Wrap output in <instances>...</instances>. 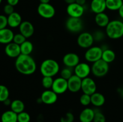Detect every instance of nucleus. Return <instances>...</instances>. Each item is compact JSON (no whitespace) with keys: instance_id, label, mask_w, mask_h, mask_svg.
Returning <instances> with one entry per match:
<instances>
[{"instance_id":"1","label":"nucleus","mask_w":123,"mask_h":122,"mask_svg":"<svg viewBox=\"0 0 123 122\" xmlns=\"http://www.w3.org/2000/svg\"><path fill=\"white\" fill-rule=\"evenodd\" d=\"M15 67L19 73L25 75L34 74L37 69V65L33 57L30 55L22 54L16 58Z\"/></svg>"},{"instance_id":"2","label":"nucleus","mask_w":123,"mask_h":122,"mask_svg":"<svg viewBox=\"0 0 123 122\" xmlns=\"http://www.w3.org/2000/svg\"><path fill=\"white\" fill-rule=\"evenodd\" d=\"M106 35L112 39H120L123 37V22L113 20L109 22L106 27Z\"/></svg>"},{"instance_id":"3","label":"nucleus","mask_w":123,"mask_h":122,"mask_svg":"<svg viewBox=\"0 0 123 122\" xmlns=\"http://www.w3.org/2000/svg\"><path fill=\"white\" fill-rule=\"evenodd\" d=\"M60 65L57 61L52 59H48L42 62L40 67V71L43 76H55L60 71Z\"/></svg>"},{"instance_id":"4","label":"nucleus","mask_w":123,"mask_h":122,"mask_svg":"<svg viewBox=\"0 0 123 122\" xmlns=\"http://www.w3.org/2000/svg\"><path fill=\"white\" fill-rule=\"evenodd\" d=\"M109 70V63L102 59L92 63L91 66V72L96 77H105Z\"/></svg>"},{"instance_id":"5","label":"nucleus","mask_w":123,"mask_h":122,"mask_svg":"<svg viewBox=\"0 0 123 122\" xmlns=\"http://www.w3.org/2000/svg\"><path fill=\"white\" fill-rule=\"evenodd\" d=\"M103 49L101 47L92 46L85 51V58L87 62L94 63L102 59Z\"/></svg>"},{"instance_id":"6","label":"nucleus","mask_w":123,"mask_h":122,"mask_svg":"<svg viewBox=\"0 0 123 122\" xmlns=\"http://www.w3.org/2000/svg\"><path fill=\"white\" fill-rule=\"evenodd\" d=\"M66 28L72 33H79L83 29V22L80 18L69 17L66 22Z\"/></svg>"},{"instance_id":"7","label":"nucleus","mask_w":123,"mask_h":122,"mask_svg":"<svg viewBox=\"0 0 123 122\" xmlns=\"http://www.w3.org/2000/svg\"><path fill=\"white\" fill-rule=\"evenodd\" d=\"M94 39L92 33L88 32H84L80 33L77 38V43L80 47L86 49L92 46Z\"/></svg>"},{"instance_id":"8","label":"nucleus","mask_w":123,"mask_h":122,"mask_svg":"<svg viewBox=\"0 0 123 122\" xmlns=\"http://www.w3.org/2000/svg\"><path fill=\"white\" fill-rule=\"evenodd\" d=\"M37 13L42 17L49 19L55 16V9L50 4L40 3L37 7Z\"/></svg>"},{"instance_id":"9","label":"nucleus","mask_w":123,"mask_h":122,"mask_svg":"<svg viewBox=\"0 0 123 122\" xmlns=\"http://www.w3.org/2000/svg\"><path fill=\"white\" fill-rule=\"evenodd\" d=\"M81 90L83 93L91 95L97 90V85L94 80L91 78L88 77L82 79Z\"/></svg>"},{"instance_id":"10","label":"nucleus","mask_w":123,"mask_h":122,"mask_svg":"<svg viewBox=\"0 0 123 122\" xmlns=\"http://www.w3.org/2000/svg\"><path fill=\"white\" fill-rule=\"evenodd\" d=\"M51 89L57 94H63L68 90L67 80L61 77L56 78L54 80Z\"/></svg>"},{"instance_id":"11","label":"nucleus","mask_w":123,"mask_h":122,"mask_svg":"<svg viewBox=\"0 0 123 122\" xmlns=\"http://www.w3.org/2000/svg\"><path fill=\"white\" fill-rule=\"evenodd\" d=\"M73 71L76 75L84 79L89 77L91 72V67L86 62H79L74 68Z\"/></svg>"},{"instance_id":"12","label":"nucleus","mask_w":123,"mask_h":122,"mask_svg":"<svg viewBox=\"0 0 123 122\" xmlns=\"http://www.w3.org/2000/svg\"><path fill=\"white\" fill-rule=\"evenodd\" d=\"M67 13L69 17L80 18L84 13V6L78 4L76 2L68 4L66 8Z\"/></svg>"},{"instance_id":"13","label":"nucleus","mask_w":123,"mask_h":122,"mask_svg":"<svg viewBox=\"0 0 123 122\" xmlns=\"http://www.w3.org/2000/svg\"><path fill=\"white\" fill-rule=\"evenodd\" d=\"M40 99L43 104L46 105H52L57 101L58 94L52 89H47L42 92Z\"/></svg>"},{"instance_id":"14","label":"nucleus","mask_w":123,"mask_h":122,"mask_svg":"<svg viewBox=\"0 0 123 122\" xmlns=\"http://www.w3.org/2000/svg\"><path fill=\"white\" fill-rule=\"evenodd\" d=\"M62 62L66 67L74 68L80 62V58L75 53H68L64 56Z\"/></svg>"},{"instance_id":"15","label":"nucleus","mask_w":123,"mask_h":122,"mask_svg":"<svg viewBox=\"0 0 123 122\" xmlns=\"http://www.w3.org/2000/svg\"><path fill=\"white\" fill-rule=\"evenodd\" d=\"M82 79L73 74L68 80V90L72 93H77L81 90Z\"/></svg>"},{"instance_id":"16","label":"nucleus","mask_w":123,"mask_h":122,"mask_svg":"<svg viewBox=\"0 0 123 122\" xmlns=\"http://www.w3.org/2000/svg\"><path fill=\"white\" fill-rule=\"evenodd\" d=\"M4 51L6 55L11 58H17L19 55H21L20 45L14 42L6 44Z\"/></svg>"},{"instance_id":"17","label":"nucleus","mask_w":123,"mask_h":122,"mask_svg":"<svg viewBox=\"0 0 123 122\" xmlns=\"http://www.w3.org/2000/svg\"><path fill=\"white\" fill-rule=\"evenodd\" d=\"M19 28L20 33L25 36L26 39L32 37L34 33V27L32 23L27 20L22 21L19 26Z\"/></svg>"},{"instance_id":"18","label":"nucleus","mask_w":123,"mask_h":122,"mask_svg":"<svg viewBox=\"0 0 123 122\" xmlns=\"http://www.w3.org/2000/svg\"><path fill=\"white\" fill-rule=\"evenodd\" d=\"M14 33L9 28L2 29L0 30V44H8L13 42Z\"/></svg>"},{"instance_id":"19","label":"nucleus","mask_w":123,"mask_h":122,"mask_svg":"<svg viewBox=\"0 0 123 122\" xmlns=\"http://www.w3.org/2000/svg\"><path fill=\"white\" fill-rule=\"evenodd\" d=\"M91 11L95 14L103 13L106 8V0H92L90 4Z\"/></svg>"},{"instance_id":"20","label":"nucleus","mask_w":123,"mask_h":122,"mask_svg":"<svg viewBox=\"0 0 123 122\" xmlns=\"http://www.w3.org/2000/svg\"><path fill=\"white\" fill-rule=\"evenodd\" d=\"M94 114V110L91 108H85L79 114V121L80 122H92Z\"/></svg>"},{"instance_id":"21","label":"nucleus","mask_w":123,"mask_h":122,"mask_svg":"<svg viewBox=\"0 0 123 122\" xmlns=\"http://www.w3.org/2000/svg\"><path fill=\"white\" fill-rule=\"evenodd\" d=\"M8 26L12 28H16L19 27L21 23L22 22V19L20 14L18 12H13L7 17Z\"/></svg>"},{"instance_id":"22","label":"nucleus","mask_w":123,"mask_h":122,"mask_svg":"<svg viewBox=\"0 0 123 122\" xmlns=\"http://www.w3.org/2000/svg\"><path fill=\"white\" fill-rule=\"evenodd\" d=\"M91 104L96 107H100L103 106L106 101L105 96L102 93L95 92L91 95Z\"/></svg>"},{"instance_id":"23","label":"nucleus","mask_w":123,"mask_h":122,"mask_svg":"<svg viewBox=\"0 0 123 122\" xmlns=\"http://www.w3.org/2000/svg\"><path fill=\"white\" fill-rule=\"evenodd\" d=\"M109 22H110V20H109V16L105 12L96 14L95 16V22L99 27L106 28Z\"/></svg>"},{"instance_id":"24","label":"nucleus","mask_w":123,"mask_h":122,"mask_svg":"<svg viewBox=\"0 0 123 122\" xmlns=\"http://www.w3.org/2000/svg\"><path fill=\"white\" fill-rule=\"evenodd\" d=\"M1 122H18V114L12 110H8L2 114L1 117Z\"/></svg>"},{"instance_id":"25","label":"nucleus","mask_w":123,"mask_h":122,"mask_svg":"<svg viewBox=\"0 0 123 122\" xmlns=\"http://www.w3.org/2000/svg\"><path fill=\"white\" fill-rule=\"evenodd\" d=\"M115 58H116V55H115V51L109 49H103L102 56V60L105 61L108 63H110L114 62Z\"/></svg>"},{"instance_id":"26","label":"nucleus","mask_w":123,"mask_h":122,"mask_svg":"<svg viewBox=\"0 0 123 122\" xmlns=\"http://www.w3.org/2000/svg\"><path fill=\"white\" fill-rule=\"evenodd\" d=\"M25 107L24 102L20 99H14L13 101H12L10 105L11 110L18 114L24 111Z\"/></svg>"},{"instance_id":"27","label":"nucleus","mask_w":123,"mask_h":122,"mask_svg":"<svg viewBox=\"0 0 123 122\" xmlns=\"http://www.w3.org/2000/svg\"><path fill=\"white\" fill-rule=\"evenodd\" d=\"M106 8L111 11H118L123 4V0H106Z\"/></svg>"},{"instance_id":"28","label":"nucleus","mask_w":123,"mask_h":122,"mask_svg":"<svg viewBox=\"0 0 123 122\" xmlns=\"http://www.w3.org/2000/svg\"><path fill=\"white\" fill-rule=\"evenodd\" d=\"M20 47L22 55H30L34 50L33 44L28 40H26L22 43L20 45Z\"/></svg>"},{"instance_id":"29","label":"nucleus","mask_w":123,"mask_h":122,"mask_svg":"<svg viewBox=\"0 0 123 122\" xmlns=\"http://www.w3.org/2000/svg\"><path fill=\"white\" fill-rule=\"evenodd\" d=\"M9 90L6 86L0 84V102H4L6 99L9 98Z\"/></svg>"},{"instance_id":"30","label":"nucleus","mask_w":123,"mask_h":122,"mask_svg":"<svg viewBox=\"0 0 123 122\" xmlns=\"http://www.w3.org/2000/svg\"><path fill=\"white\" fill-rule=\"evenodd\" d=\"M54 80L53 77H52L43 76L42 80V86L46 89H50L52 88Z\"/></svg>"},{"instance_id":"31","label":"nucleus","mask_w":123,"mask_h":122,"mask_svg":"<svg viewBox=\"0 0 123 122\" xmlns=\"http://www.w3.org/2000/svg\"><path fill=\"white\" fill-rule=\"evenodd\" d=\"M73 72L74 71H73L72 68L66 67V68H63L61 71V73H60V74H61V77L68 80L73 75Z\"/></svg>"},{"instance_id":"32","label":"nucleus","mask_w":123,"mask_h":122,"mask_svg":"<svg viewBox=\"0 0 123 122\" xmlns=\"http://www.w3.org/2000/svg\"><path fill=\"white\" fill-rule=\"evenodd\" d=\"M31 116L27 112L23 111L18 114V122H30Z\"/></svg>"},{"instance_id":"33","label":"nucleus","mask_w":123,"mask_h":122,"mask_svg":"<svg viewBox=\"0 0 123 122\" xmlns=\"http://www.w3.org/2000/svg\"><path fill=\"white\" fill-rule=\"evenodd\" d=\"M95 114L92 122H106V117L99 110H95Z\"/></svg>"},{"instance_id":"34","label":"nucleus","mask_w":123,"mask_h":122,"mask_svg":"<svg viewBox=\"0 0 123 122\" xmlns=\"http://www.w3.org/2000/svg\"><path fill=\"white\" fill-rule=\"evenodd\" d=\"M79 102H80V104L82 105L83 106H88L91 104V95L83 93L79 98Z\"/></svg>"},{"instance_id":"35","label":"nucleus","mask_w":123,"mask_h":122,"mask_svg":"<svg viewBox=\"0 0 123 122\" xmlns=\"http://www.w3.org/2000/svg\"><path fill=\"white\" fill-rule=\"evenodd\" d=\"M26 40V38L25 36L23 35L22 33H18L16 34H14L13 37V42H14L16 44L20 45L22 43H24Z\"/></svg>"},{"instance_id":"36","label":"nucleus","mask_w":123,"mask_h":122,"mask_svg":"<svg viewBox=\"0 0 123 122\" xmlns=\"http://www.w3.org/2000/svg\"><path fill=\"white\" fill-rule=\"evenodd\" d=\"M74 120V116L71 112H67L64 116L61 117L60 122H73Z\"/></svg>"},{"instance_id":"37","label":"nucleus","mask_w":123,"mask_h":122,"mask_svg":"<svg viewBox=\"0 0 123 122\" xmlns=\"http://www.w3.org/2000/svg\"><path fill=\"white\" fill-rule=\"evenodd\" d=\"M92 36H93L94 41L99 42L104 39L105 37V33L103 31L98 30V31H95L94 33L92 34Z\"/></svg>"},{"instance_id":"38","label":"nucleus","mask_w":123,"mask_h":122,"mask_svg":"<svg viewBox=\"0 0 123 122\" xmlns=\"http://www.w3.org/2000/svg\"><path fill=\"white\" fill-rule=\"evenodd\" d=\"M8 26L7 17L5 15L0 14V30L7 28Z\"/></svg>"},{"instance_id":"39","label":"nucleus","mask_w":123,"mask_h":122,"mask_svg":"<svg viewBox=\"0 0 123 122\" xmlns=\"http://www.w3.org/2000/svg\"><path fill=\"white\" fill-rule=\"evenodd\" d=\"M4 12L7 15H10L12 13H13V12H14V7L11 5L7 4L6 5H5V6L4 7Z\"/></svg>"},{"instance_id":"40","label":"nucleus","mask_w":123,"mask_h":122,"mask_svg":"<svg viewBox=\"0 0 123 122\" xmlns=\"http://www.w3.org/2000/svg\"><path fill=\"white\" fill-rule=\"evenodd\" d=\"M7 4L14 7V6L18 4V3L19 2V0H7Z\"/></svg>"},{"instance_id":"41","label":"nucleus","mask_w":123,"mask_h":122,"mask_svg":"<svg viewBox=\"0 0 123 122\" xmlns=\"http://www.w3.org/2000/svg\"><path fill=\"white\" fill-rule=\"evenodd\" d=\"M86 0H76V2L80 6H84L86 4Z\"/></svg>"},{"instance_id":"42","label":"nucleus","mask_w":123,"mask_h":122,"mask_svg":"<svg viewBox=\"0 0 123 122\" xmlns=\"http://www.w3.org/2000/svg\"><path fill=\"white\" fill-rule=\"evenodd\" d=\"M118 14L119 16H120V17L122 18L123 19V4L122 5V6L120 7V9L118 10Z\"/></svg>"},{"instance_id":"43","label":"nucleus","mask_w":123,"mask_h":122,"mask_svg":"<svg viewBox=\"0 0 123 122\" xmlns=\"http://www.w3.org/2000/svg\"><path fill=\"white\" fill-rule=\"evenodd\" d=\"M3 103L5 105H7V106H8V105H10V106L11 103H12V101L10 100L9 98H8V99H6V100H5V101Z\"/></svg>"},{"instance_id":"44","label":"nucleus","mask_w":123,"mask_h":122,"mask_svg":"<svg viewBox=\"0 0 123 122\" xmlns=\"http://www.w3.org/2000/svg\"><path fill=\"white\" fill-rule=\"evenodd\" d=\"M64 2H66L67 4H73L76 2V0H64Z\"/></svg>"},{"instance_id":"45","label":"nucleus","mask_w":123,"mask_h":122,"mask_svg":"<svg viewBox=\"0 0 123 122\" xmlns=\"http://www.w3.org/2000/svg\"><path fill=\"white\" fill-rule=\"evenodd\" d=\"M40 3H43V4H48L49 3L50 0H39Z\"/></svg>"},{"instance_id":"46","label":"nucleus","mask_w":123,"mask_h":122,"mask_svg":"<svg viewBox=\"0 0 123 122\" xmlns=\"http://www.w3.org/2000/svg\"><path fill=\"white\" fill-rule=\"evenodd\" d=\"M1 2H2V0H0V4H1Z\"/></svg>"},{"instance_id":"47","label":"nucleus","mask_w":123,"mask_h":122,"mask_svg":"<svg viewBox=\"0 0 123 122\" xmlns=\"http://www.w3.org/2000/svg\"></svg>"}]
</instances>
